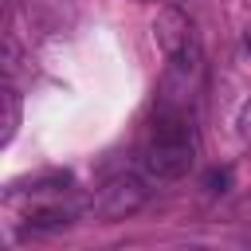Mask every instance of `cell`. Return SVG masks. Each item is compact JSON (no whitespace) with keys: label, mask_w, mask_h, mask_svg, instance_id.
<instances>
[{"label":"cell","mask_w":251,"mask_h":251,"mask_svg":"<svg viewBox=\"0 0 251 251\" xmlns=\"http://www.w3.org/2000/svg\"><path fill=\"white\" fill-rule=\"evenodd\" d=\"M0 102H4V133H0V145H12V137H16V129H20V118H24V110H20V90L8 82V86L0 90Z\"/></svg>","instance_id":"5"},{"label":"cell","mask_w":251,"mask_h":251,"mask_svg":"<svg viewBox=\"0 0 251 251\" xmlns=\"http://www.w3.org/2000/svg\"><path fill=\"white\" fill-rule=\"evenodd\" d=\"M153 39L161 47V55L169 63L176 59H200V47H196V31H192V20L180 12V8H161L157 20H153Z\"/></svg>","instance_id":"3"},{"label":"cell","mask_w":251,"mask_h":251,"mask_svg":"<svg viewBox=\"0 0 251 251\" xmlns=\"http://www.w3.org/2000/svg\"><path fill=\"white\" fill-rule=\"evenodd\" d=\"M196 161V133L184 106H157V118L149 126V141L141 149V169L149 180H180Z\"/></svg>","instance_id":"1"},{"label":"cell","mask_w":251,"mask_h":251,"mask_svg":"<svg viewBox=\"0 0 251 251\" xmlns=\"http://www.w3.org/2000/svg\"><path fill=\"white\" fill-rule=\"evenodd\" d=\"M145 200H149V184H145L141 176H133V173H118V176H110V180L94 192L90 212H94L98 220H126V216L141 212Z\"/></svg>","instance_id":"2"},{"label":"cell","mask_w":251,"mask_h":251,"mask_svg":"<svg viewBox=\"0 0 251 251\" xmlns=\"http://www.w3.org/2000/svg\"><path fill=\"white\" fill-rule=\"evenodd\" d=\"M71 220H75V212H67V208H39V212H31V216H27L24 235H39V231H63Z\"/></svg>","instance_id":"4"}]
</instances>
